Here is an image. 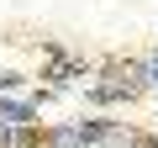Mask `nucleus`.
Segmentation results:
<instances>
[{"mask_svg":"<svg viewBox=\"0 0 158 148\" xmlns=\"http://www.w3.org/2000/svg\"><path fill=\"white\" fill-rule=\"evenodd\" d=\"M42 80H48V90L58 95V90H69V85H79V80H90V63L79 58V53H69L63 42H42Z\"/></svg>","mask_w":158,"mask_h":148,"instance_id":"f257e3e1","label":"nucleus"},{"mask_svg":"<svg viewBox=\"0 0 158 148\" xmlns=\"http://www.w3.org/2000/svg\"><path fill=\"white\" fill-rule=\"evenodd\" d=\"M0 122H11V127H42V111L27 95H0Z\"/></svg>","mask_w":158,"mask_h":148,"instance_id":"f03ea898","label":"nucleus"},{"mask_svg":"<svg viewBox=\"0 0 158 148\" xmlns=\"http://www.w3.org/2000/svg\"><path fill=\"white\" fill-rule=\"evenodd\" d=\"M111 116H74V132H79V143H85V148H100L106 137H111Z\"/></svg>","mask_w":158,"mask_h":148,"instance_id":"7ed1b4c3","label":"nucleus"},{"mask_svg":"<svg viewBox=\"0 0 158 148\" xmlns=\"http://www.w3.org/2000/svg\"><path fill=\"white\" fill-rule=\"evenodd\" d=\"M42 148H85L74 132V122H58V127H42Z\"/></svg>","mask_w":158,"mask_h":148,"instance_id":"20e7f679","label":"nucleus"},{"mask_svg":"<svg viewBox=\"0 0 158 148\" xmlns=\"http://www.w3.org/2000/svg\"><path fill=\"white\" fill-rule=\"evenodd\" d=\"M21 85H27V74H16V69H0V95H21Z\"/></svg>","mask_w":158,"mask_h":148,"instance_id":"39448f33","label":"nucleus"},{"mask_svg":"<svg viewBox=\"0 0 158 148\" xmlns=\"http://www.w3.org/2000/svg\"><path fill=\"white\" fill-rule=\"evenodd\" d=\"M0 148H21V127H11V122H0Z\"/></svg>","mask_w":158,"mask_h":148,"instance_id":"423d86ee","label":"nucleus"},{"mask_svg":"<svg viewBox=\"0 0 158 148\" xmlns=\"http://www.w3.org/2000/svg\"><path fill=\"white\" fill-rule=\"evenodd\" d=\"M148 85H158V53L148 58Z\"/></svg>","mask_w":158,"mask_h":148,"instance_id":"0eeeda50","label":"nucleus"},{"mask_svg":"<svg viewBox=\"0 0 158 148\" xmlns=\"http://www.w3.org/2000/svg\"><path fill=\"white\" fill-rule=\"evenodd\" d=\"M148 143H153V148H158V127H153V132H148Z\"/></svg>","mask_w":158,"mask_h":148,"instance_id":"6e6552de","label":"nucleus"}]
</instances>
